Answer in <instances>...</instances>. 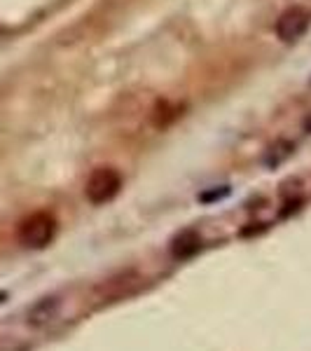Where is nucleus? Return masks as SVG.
Segmentation results:
<instances>
[{
    "label": "nucleus",
    "instance_id": "5",
    "mask_svg": "<svg viewBox=\"0 0 311 351\" xmlns=\"http://www.w3.org/2000/svg\"><path fill=\"white\" fill-rule=\"evenodd\" d=\"M199 248H201V239H199V234H197L195 230L180 232V234L171 243V253L176 258H190V256H195Z\"/></svg>",
    "mask_w": 311,
    "mask_h": 351
},
{
    "label": "nucleus",
    "instance_id": "4",
    "mask_svg": "<svg viewBox=\"0 0 311 351\" xmlns=\"http://www.w3.org/2000/svg\"><path fill=\"white\" fill-rule=\"evenodd\" d=\"M59 307H61V302L56 298L38 300V302L28 309V324L36 326V328H42L47 324H52L56 316H59Z\"/></svg>",
    "mask_w": 311,
    "mask_h": 351
},
{
    "label": "nucleus",
    "instance_id": "1",
    "mask_svg": "<svg viewBox=\"0 0 311 351\" xmlns=\"http://www.w3.org/2000/svg\"><path fill=\"white\" fill-rule=\"evenodd\" d=\"M56 234V220L52 213L47 211H36L28 218L21 220L19 225V243H24L26 248H45Z\"/></svg>",
    "mask_w": 311,
    "mask_h": 351
},
{
    "label": "nucleus",
    "instance_id": "2",
    "mask_svg": "<svg viewBox=\"0 0 311 351\" xmlns=\"http://www.w3.org/2000/svg\"><path fill=\"white\" fill-rule=\"evenodd\" d=\"M120 190H122V176L112 167L94 169L92 176L87 178V185H84V195H87V199L96 204V206L115 199Z\"/></svg>",
    "mask_w": 311,
    "mask_h": 351
},
{
    "label": "nucleus",
    "instance_id": "3",
    "mask_svg": "<svg viewBox=\"0 0 311 351\" xmlns=\"http://www.w3.org/2000/svg\"><path fill=\"white\" fill-rule=\"evenodd\" d=\"M309 21H311V16L304 12L302 8H290V10H286L279 19H276L274 31H276V36H279V40L295 43L304 36V33H307Z\"/></svg>",
    "mask_w": 311,
    "mask_h": 351
}]
</instances>
